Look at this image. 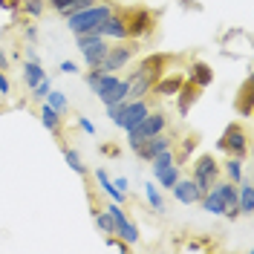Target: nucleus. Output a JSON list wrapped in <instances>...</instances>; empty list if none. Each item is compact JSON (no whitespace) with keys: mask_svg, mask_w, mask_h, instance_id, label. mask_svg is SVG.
Returning a JSON list of instances; mask_svg holds the SVG:
<instances>
[{"mask_svg":"<svg viewBox=\"0 0 254 254\" xmlns=\"http://www.w3.org/2000/svg\"><path fill=\"white\" fill-rule=\"evenodd\" d=\"M93 176H95V182H98V188H101V193H104V196H110L113 202H119V205H127V193L113 185V176L107 174L104 168H95Z\"/></svg>","mask_w":254,"mask_h":254,"instance_id":"6ab92c4d","label":"nucleus"},{"mask_svg":"<svg viewBox=\"0 0 254 254\" xmlns=\"http://www.w3.org/2000/svg\"><path fill=\"white\" fill-rule=\"evenodd\" d=\"M168 64H171V55H165V52H150V55H144L142 61L136 64L133 69L136 72H144V75H165V69H168Z\"/></svg>","mask_w":254,"mask_h":254,"instance_id":"f3484780","label":"nucleus"},{"mask_svg":"<svg viewBox=\"0 0 254 254\" xmlns=\"http://www.w3.org/2000/svg\"><path fill=\"white\" fill-rule=\"evenodd\" d=\"M113 185H116L119 190H125V193H127V185H130V182H127V176H116V179H113Z\"/></svg>","mask_w":254,"mask_h":254,"instance_id":"ea45409f","label":"nucleus"},{"mask_svg":"<svg viewBox=\"0 0 254 254\" xmlns=\"http://www.w3.org/2000/svg\"><path fill=\"white\" fill-rule=\"evenodd\" d=\"M211 188L217 190V193L222 196V202H225V214H222V217H228V220H240L243 214H240V208H237V185L228 182V179H217Z\"/></svg>","mask_w":254,"mask_h":254,"instance_id":"ddd939ff","label":"nucleus"},{"mask_svg":"<svg viewBox=\"0 0 254 254\" xmlns=\"http://www.w3.org/2000/svg\"><path fill=\"white\" fill-rule=\"evenodd\" d=\"M185 81H190L193 87H199V90L205 93L208 87L214 84V69H211V64H205V61H190L188 64V72H185Z\"/></svg>","mask_w":254,"mask_h":254,"instance_id":"dca6fc26","label":"nucleus"},{"mask_svg":"<svg viewBox=\"0 0 254 254\" xmlns=\"http://www.w3.org/2000/svg\"><path fill=\"white\" fill-rule=\"evenodd\" d=\"M119 6L113 3V0H98L93 6H87V9H81V12H72V15H66V29L72 32V35H84V32H95L101 26V20L104 17H110Z\"/></svg>","mask_w":254,"mask_h":254,"instance_id":"7ed1b4c3","label":"nucleus"},{"mask_svg":"<svg viewBox=\"0 0 254 254\" xmlns=\"http://www.w3.org/2000/svg\"><path fill=\"white\" fill-rule=\"evenodd\" d=\"M237 208L243 217H252L254 214V185L249 176H243L237 182Z\"/></svg>","mask_w":254,"mask_h":254,"instance_id":"aec40b11","label":"nucleus"},{"mask_svg":"<svg viewBox=\"0 0 254 254\" xmlns=\"http://www.w3.org/2000/svg\"><path fill=\"white\" fill-rule=\"evenodd\" d=\"M171 193H174V199L179 202V205H199V199H202V190L196 188V182L193 179H176V185L171 188Z\"/></svg>","mask_w":254,"mask_h":254,"instance_id":"4468645a","label":"nucleus"},{"mask_svg":"<svg viewBox=\"0 0 254 254\" xmlns=\"http://www.w3.org/2000/svg\"><path fill=\"white\" fill-rule=\"evenodd\" d=\"M0 69H3V72H6V69H9V55H6V52H3V47H0Z\"/></svg>","mask_w":254,"mask_h":254,"instance_id":"a19ab883","label":"nucleus"},{"mask_svg":"<svg viewBox=\"0 0 254 254\" xmlns=\"http://www.w3.org/2000/svg\"><path fill=\"white\" fill-rule=\"evenodd\" d=\"M95 35H101V38L110 41V44H116V41H127V23H125L122 9H116L110 17H104L101 26L95 29Z\"/></svg>","mask_w":254,"mask_h":254,"instance_id":"9b49d317","label":"nucleus"},{"mask_svg":"<svg viewBox=\"0 0 254 254\" xmlns=\"http://www.w3.org/2000/svg\"><path fill=\"white\" fill-rule=\"evenodd\" d=\"M243 165H246V159H240V156H228L225 162H220V174L228 179V182H234L237 185L240 179H243Z\"/></svg>","mask_w":254,"mask_h":254,"instance_id":"b1692460","label":"nucleus"},{"mask_svg":"<svg viewBox=\"0 0 254 254\" xmlns=\"http://www.w3.org/2000/svg\"><path fill=\"white\" fill-rule=\"evenodd\" d=\"M49 72L44 69V64L41 61H32V58H26L23 61V69H20V78H23V87L26 90H32V87H38L41 81L47 78Z\"/></svg>","mask_w":254,"mask_h":254,"instance_id":"4be33fe9","label":"nucleus"},{"mask_svg":"<svg viewBox=\"0 0 254 254\" xmlns=\"http://www.w3.org/2000/svg\"><path fill=\"white\" fill-rule=\"evenodd\" d=\"M144 202L150 205L153 214H165V211H168V208H165V190L159 188L153 179H150V182H144Z\"/></svg>","mask_w":254,"mask_h":254,"instance_id":"5701e85b","label":"nucleus"},{"mask_svg":"<svg viewBox=\"0 0 254 254\" xmlns=\"http://www.w3.org/2000/svg\"><path fill=\"white\" fill-rule=\"evenodd\" d=\"M104 110H107V119L113 125L127 133L130 127H136L147 113L153 110V104H150V98H125L119 104H107Z\"/></svg>","mask_w":254,"mask_h":254,"instance_id":"f03ea898","label":"nucleus"},{"mask_svg":"<svg viewBox=\"0 0 254 254\" xmlns=\"http://www.w3.org/2000/svg\"><path fill=\"white\" fill-rule=\"evenodd\" d=\"M61 147H64V159H66V165H69V171L87 179V176H90V168L84 165V159H81V153L75 150V147H69V144H61Z\"/></svg>","mask_w":254,"mask_h":254,"instance_id":"a878e982","label":"nucleus"},{"mask_svg":"<svg viewBox=\"0 0 254 254\" xmlns=\"http://www.w3.org/2000/svg\"><path fill=\"white\" fill-rule=\"evenodd\" d=\"M75 122H78V130L84 136H95V125L87 119V116H75Z\"/></svg>","mask_w":254,"mask_h":254,"instance_id":"72a5a7b5","label":"nucleus"},{"mask_svg":"<svg viewBox=\"0 0 254 254\" xmlns=\"http://www.w3.org/2000/svg\"><path fill=\"white\" fill-rule=\"evenodd\" d=\"M58 69H61L64 75H78V72H81V66H78V64H75V61H69V58H66V61H61V64H58Z\"/></svg>","mask_w":254,"mask_h":254,"instance_id":"c9c22d12","label":"nucleus"},{"mask_svg":"<svg viewBox=\"0 0 254 254\" xmlns=\"http://www.w3.org/2000/svg\"><path fill=\"white\" fill-rule=\"evenodd\" d=\"M107 214L113 217V234H119L127 246L136 249V243H139V225L127 217L125 205H119V202H113L110 199V202H107Z\"/></svg>","mask_w":254,"mask_h":254,"instance_id":"9d476101","label":"nucleus"},{"mask_svg":"<svg viewBox=\"0 0 254 254\" xmlns=\"http://www.w3.org/2000/svg\"><path fill=\"white\" fill-rule=\"evenodd\" d=\"M174 136H168V133H156V136H150V139H144V142H139V147L133 150L139 159H144V162H150V159L156 156V153H162V150H168V147H174Z\"/></svg>","mask_w":254,"mask_h":254,"instance_id":"f8f14e48","label":"nucleus"},{"mask_svg":"<svg viewBox=\"0 0 254 254\" xmlns=\"http://www.w3.org/2000/svg\"><path fill=\"white\" fill-rule=\"evenodd\" d=\"M0 98H3V101L12 98V78H9L3 69H0Z\"/></svg>","mask_w":254,"mask_h":254,"instance_id":"473e14b6","label":"nucleus"},{"mask_svg":"<svg viewBox=\"0 0 254 254\" xmlns=\"http://www.w3.org/2000/svg\"><path fill=\"white\" fill-rule=\"evenodd\" d=\"M107 249H116V252H130L133 246H127L122 237H113V234H107Z\"/></svg>","mask_w":254,"mask_h":254,"instance_id":"f704fd0d","label":"nucleus"},{"mask_svg":"<svg viewBox=\"0 0 254 254\" xmlns=\"http://www.w3.org/2000/svg\"><path fill=\"white\" fill-rule=\"evenodd\" d=\"M237 113L243 116V119H249V116H252V78H246V81H243V87H240Z\"/></svg>","mask_w":254,"mask_h":254,"instance_id":"bb28decb","label":"nucleus"},{"mask_svg":"<svg viewBox=\"0 0 254 254\" xmlns=\"http://www.w3.org/2000/svg\"><path fill=\"white\" fill-rule=\"evenodd\" d=\"M49 90H52V78H49V75H47V78L41 81L38 87H32V90H29V98H32V101H44V98H47V93H49Z\"/></svg>","mask_w":254,"mask_h":254,"instance_id":"2f4dec72","label":"nucleus"},{"mask_svg":"<svg viewBox=\"0 0 254 254\" xmlns=\"http://www.w3.org/2000/svg\"><path fill=\"white\" fill-rule=\"evenodd\" d=\"M44 12H47V0H20V15L38 20L44 17Z\"/></svg>","mask_w":254,"mask_h":254,"instance_id":"cd10ccee","label":"nucleus"},{"mask_svg":"<svg viewBox=\"0 0 254 254\" xmlns=\"http://www.w3.org/2000/svg\"><path fill=\"white\" fill-rule=\"evenodd\" d=\"M199 95H202V90H199V87H193L190 81H185V84L179 87V93L174 95V98H176V113H179V116H188V113L193 110V104L199 101Z\"/></svg>","mask_w":254,"mask_h":254,"instance_id":"a211bd4d","label":"nucleus"},{"mask_svg":"<svg viewBox=\"0 0 254 254\" xmlns=\"http://www.w3.org/2000/svg\"><path fill=\"white\" fill-rule=\"evenodd\" d=\"M23 38H26V44H38V38H41V32H38V26H32V23H26V26H23Z\"/></svg>","mask_w":254,"mask_h":254,"instance_id":"4c0bfd02","label":"nucleus"},{"mask_svg":"<svg viewBox=\"0 0 254 254\" xmlns=\"http://www.w3.org/2000/svg\"><path fill=\"white\" fill-rule=\"evenodd\" d=\"M182 84H185V72H165V75H159L153 81V90L150 93L159 95V98H174Z\"/></svg>","mask_w":254,"mask_h":254,"instance_id":"2eb2a0df","label":"nucleus"},{"mask_svg":"<svg viewBox=\"0 0 254 254\" xmlns=\"http://www.w3.org/2000/svg\"><path fill=\"white\" fill-rule=\"evenodd\" d=\"M122 15H125V23H127V38H133V41H147L156 29V15L150 9L139 6V9H127Z\"/></svg>","mask_w":254,"mask_h":254,"instance_id":"6e6552de","label":"nucleus"},{"mask_svg":"<svg viewBox=\"0 0 254 254\" xmlns=\"http://www.w3.org/2000/svg\"><path fill=\"white\" fill-rule=\"evenodd\" d=\"M44 101H47L49 107H55L61 116H66V113H69V98H66V93H61V90H49Z\"/></svg>","mask_w":254,"mask_h":254,"instance_id":"c756f323","label":"nucleus"},{"mask_svg":"<svg viewBox=\"0 0 254 254\" xmlns=\"http://www.w3.org/2000/svg\"><path fill=\"white\" fill-rule=\"evenodd\" d=\"M101 153H104V156H119L122 150H119L116 144H101Z\"/></svg>","mask_w":254,"mask_h":254,"instance_id":"58836bf2","label":"nucleus"},{"mask_svg":"<svg viewBox=\"0 0 254 254\" xmlns=\"http://www.w3.org/2000/svg\"><path fill=\"white\" fill-rule=\"evenodd\" d=\"M84 81H87V87L93 90V95L107 107V104H119V101H125L127 98V90H130V84H127V78H122V75H116V72H104V69H87V75H84Z\"/></svg>","mask_w":254,"mask_h":254,"instance_id":"f257e3e1","label":"nucleus"},{"mask_svg":"<svg viewBox=\"0 0 254 254\" xmlns=\"http://www.w3.org/2000/svg\"><path fill=\"white\" fill-rule=\"evenodd\" d=\"M0 9L9 15H20V0H0Z\"/></svg>","mask_w":254,"mask_h":254,"instance_id":"e433bc0d","label":"nucleus"},{"mask_svg":"<svg viewBox=\"0 0 254 254\" xmlns=\"http://www.w3.org/2000/svg\"><path fill=\"white\" fill-rule=\"evenodd\" d=\"M93 222H95V228L107 237V234H113V217L107 214V208H95L93 205Z\"/></svg>","mask_w":254,"mask_h":254,"instance_id":"c85d7f7f","label":"nucleus"},{"mask_svg":"<svg viewBox=\"0 0 254 254\" xmlns=\"http://www.w3.org/2000/svg\"><path fill=\"white\" fill-rule=\"evenodd\" d=\"M168 125H171V116H168L165 110H150L139 125L127 130V147H130V150H136L139 142L150 139V136H156V133H165Z\"/></svg>","mask_w":254,"mask_h":254,"instance_id":"39448f33","label":"nucleus"},{"mask_svg":"<svg viewBox=\"0 0 254 254\" xmlns=\"http://www.w3.org/2000/svg\"><path fill=\"white\" fill-rule=\"evenodd\" d=\"M196 144H199V139H196V136L182 139V142H179V150H176V165H185V162H188V156L196 150Z\"/></svg>","mask_w":254,"mask_h":254,"instance_id":"7c9ffc66","label":"nucleus"},{"mask_svg":"<svg viewBox=\"0 0 254 254\" xmlns=\"http://www.w3.org/2000/svg\"><path fill=\"white\" fill-rule=\"evenodd\" d=\"M217 147H220L225 156H249V130L240 125V122H231V125L222 130V136L217 139Z\"/></svg>","mask_w":254,"mask_h":254,"instance_id":"0eeeda50","label":"nucleus"},{"mask_svg":"<svg viewBox=\"0 0 254 254\" xmlns=\"http://www.w3.org/2000/svg\"><path fill=\"white\" fill-rule=\"evenodd\" d=\"M220 162H217V156L214 153H202V156L193 159V165H190V179L196 182V188L205 193L217 179H220Z\"/></svg>","mask_w":254,"mask_h":254,"instance_id":"1a4fd4ad","label":"nucleus"},{"mask_svg":"<svg viewBox=\"0 0 254 254\" xmlns=\"http://www.w3.org/2000/svg\"><path fill=\"white\" fill-rule=\"evenodd\" d=\"M75 47H78L81 58H84V66L87 69H95V66H101V58L107 55L110 41H104L95 32H84V35H75Z\"/></svg>","mask_w":254,"mask_h":254,"instance_id":"423d86ee","label":"nucleus"},{"mask_svg":"<svg viewBox=\"0 0 254 254\" xmlns=\"http://www.w3.org/2000/svg\"><path fill=\"white\" fill-rule=\"evenodd\" d=\"M142 52V41H133V38H127V41H116L107 47V55L101 58V66L98 69H104V72H122L125 66L136 61V55Z\"/></svg>","mask_w":254,"mask_h":254,"instance_id":"20e7f679","label":"nucleus"},{"mask_svg":"<svg viewBox=\"0 0 254 254\" xmlns=\"http://www.w3.org/2000/svg\"><path fill=\"white\" fill-rule=\"evenodd\" d=\"M179 176H182V165H168V168H162L159 174H153V182H156L162 190H171Z\"/></svg>","mask_w":254,"mask_h":254,"instance_id":"393cba45","label":"nucleus"},{"mask_svg":"<svg viewBox=\"0 0 254 254\" xmlns=\"http://www.w3.org/2000/svg\"><path fill=\"white\" fill-rule=\"evenodd\" d=\"M38 119H41V125L47 127L49 133L55 136V139H61V127H64V116L55 107H49L47 101H41V110H38Z\"/></svg>","mask_w":254,"mask_h":254,"instance_id":"412c9836","label":"nucleus"}]
</instances>
